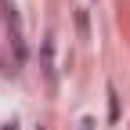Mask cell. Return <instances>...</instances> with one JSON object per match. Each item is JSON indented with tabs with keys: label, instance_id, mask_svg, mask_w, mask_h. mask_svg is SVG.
<instances>
[{
	"label": "cell",
	"instance_id": "3",
	"mask_svg": "<svg viewBox=\"0 0 130 130\" xmlns=\"http://www.w3.org/2000/svg\"><path fill=\"white\" fill-rule=\"evenodd\" d=\"M0 72H4V61H0Z\"/></svg>",
	"mask_w": 130,
	"mask_h": 130
},
{
	"label": "cell",
	"instance_id": "2",
	"mask_svg": "<svg viewBox=\"0 0 130 130\" xmlns=\"http://www.w3.org/2000/svg\"><path fill=\"white\" fill-rule=\"evenodd\" d=\"M108 116L119 119V98H116V87H108Z\"/></svg>",
	"mask_w": 130,
	"mask_h": 130
},
{
	"label": "cell",
	"instance_id": "1",
	"mask_svg": "<svg viewBox=\"0 0 130 130\" xmlns=\"http://www.w3.org/2000/svg\"><path fill=\"white\" fill-rule=\"evenodd\" d=\"M0 11H4V25H7V36H11V47H14V58L25 61L29 51H25V32H22V14L14 7V0H0Z\"/></svg>",
	"mask_w": 130,
	"mask_h": 130
}]
</instances>
